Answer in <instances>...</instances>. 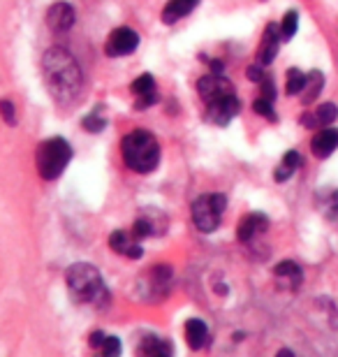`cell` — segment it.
Wrapping results in <instances>:
<instances>
[{"mask_svg":"<svg viewBox=\"0 0 338 357\" xmlns=\"http://www.w3.org/2000/svg\"><path fill=\"white\" fill-rule=\"evenodd\" d=\"M35 160H38L40 176L47 178V181H54V178H59L63 172H66L68 162L72 160V149L63 137L45 139L38 146Z\"/></svg>","mask_w":338,"mask_h":357,"instance_id":"obj_4","label":"cell"},{"mask_svg":"<svg viewBox=\"0 0 338 357\" xmlns=\"http://www.w3.org/2000/svg\"><path fill=\"white\" fill-rule=\"evenodd\" d=\"M306 86V75L301 73V70L292 68L290 73H287V96H297V93H301Z\"/></svg>","mask_w":338,"mask_h":357,"instance_id":"obj_24","label":"cell"},{"mask_svg":"<svg viewBox=\"0 0 338 357\" xmlns=\"http://www.w3.org/2000/svg\"><path fill=\"white\" fill-rule=\"evenodd\" d=\"M164 230H167V216L158 209H146L139 211L130 232L137 239H144V237H160V234H164Z\"/></svg>","mask_w":338,"mask_h":357,"instance_id":"obj_6","label":"cell"},{"mask_svg":"<svg viewBox=\"0 0 338 357\" xmlns=\"http://www.w3.org/2000/svg\"><path fill=\"white\" fill-rule=\"evenodd\" d=\"M144 281H146V299H151V302L153 299H162L169 292L171 285V267L158 265L153 269H148Z\"/></svg>","mask_w":338,"mask_h":357,"instance_id":"obj_9","label":"cell"},{"mask_svg":"<svg viewBox=\"0 0 338 357\" xmlns=\"http://www.w3.org/2000/svg\"><path fill=\"white\" fill-rule=\"evenodd\" d=\"M338 116V109L334 102H322L318 107V112H315V119H318V126H329L334 123Z\"/></svg>","mask_w":338,"mask_h":357,"instance_id":"obj_27","label":"cell"},{"mask_svg":"<svg viewBox=\"0 0 338 357\" xmlns=\"http://www.w3.org/2000/svg\"><path fill=\"white\" fill-rule=\"evenodd\" d=\"M246 75H248L250 82H257V84H262L264 79H267V77H264V68L262 66H250Z\"/></svg>","mask_w":338,"mask_h":357,"instance_id":"obj_31","label":"cell"},{"mask_svg":"<svg viewBox=\"0 0 338 357\" xmlns=\"http://www.w3.org/2000/svg\"><path fill=\"white\" fill-rule=\"evenodd\" d=\"M322 86H325V75L320 70H313L311 75H306V86L301 91V98H304V105H311L313 100H318Z\"/></svg>","mask_w":338,"mask_h":357,"instance_id":"obj_21","label":"cell"},{"mask_svg":"<svg viewBox=\"0 0 338 357\" xmlns=\"http://www.w3.org/2000/svg\"><path fill=\"white\" fill-rule=\"evenodd\" d=\"M253 109L260 114V116L269 119V121H276V112H273V102H269V100L264 98H257L253 102Z\"/></svg>","mask_w":338,"mask_h":357,"instance_id":"obj_28","label":"cell"},{"mask_svg":"<svg viewBox=\"0 0 338 357\" xmlns=\"http://www.w3.org/2000/svg\"><path fill=\"white\" fill-rule=\"evenodd\" d=\"M89 346L93 351V357H121V341L100 330L89 337Z\"/></svg>","mask_w":338,"mask_h":357,"instance_id":"obj_15","label":"cell"},{"mask_svg":"<svg viewBox=\"0 0 338 357\" xmlns=\"http://www.w3.org/2000/svg\"><path fill=\"white\" fill-rule=\"evenodd\" d=\"M137 47H139V35H137L132 28L123 26V28H116V31L107 38L105 52L107 56H112V59H118V56L132 54Z\"/></svg>","mask_w":338,"mask_h":357,"instance_id":"obj_7","label":"cell"},{"mask_svg":"<svg viewBox=\"0 0 338 357\" xmlns=\"http://www.w3.org/2000/svg\"><path fill=\"white\" fill-rule=\"evenodd\" d=\"M105 126H107V119L102 116V107L98 105L95 109L84 119V128L89 132H100V130H105Z\"/></svg>","mask_w":338,"mask_h":357,"instance_id":"obj_26","label":"cell"},{"mask_svg":"<svg viewBox=\"0 0 338 357\" xmlns=\"http://www.w3.org/2000/svg\"><path fill=\"white\" fill-rule=\"evenodd\" d=\"M185 341H188V346L192 351H202V348H206V344L211 341V334H208V325L204 320H199V318L185 320Z\"/></svg>","mask_w":338,"mask_h":357,"instance_id":"obj_17","label":"cell"},{"mask_svg":"<svg viewBox=\"0 0 338 357\" xmlns=\"http://www.w3.org/2000/svg\"><path fill=\"white\" fill-rule=\"evenodd\" d=\"M267 227H269V218L264 213H248V216H243L239 227H236V239L246 244V241L255 239L257 234L267 232Z\"/></svg>","mask_w":338,"mask_h":357,"instance_id":"obj_13","label":"cell"},{"mask_svg":"<svg viewBox=\"0 0 338 357\" xmlns=\"http://www.w3.org/2000/svg\"><path fill=\"white\" fill-rule=\"evenodd\" d=\"M299 165H301V155L297 151H287L283 155V162H280V165L276 167V172H273V178H276L278 183L287 181V178L299 169Z\"/></svg>","mask_w":338,"mask_h":357,"instance_id":"obj_20","label":"cell"},{"mask_svg":"<svg viewBox=\"0 0 338 357\" xmlns=\"http://www.w3.org/2000/svg\"><path fill=\"white\" fill-rule=\"evenodd\" d=\"M297 26H299V14L290 10L283 17V24H280V40H292L294 33H297Z\"/></svg>","mask_w":338,"mask_h":357,"instance_id":"obj_23","label":"cell"},{"mask_svg":"<svg viewBox=\"0 0 338 357\" xmlns=\"http://www.w3.org/2000/svg\"><path fill=\"white\" fill-rule=\"evenodd\" d=\"M227 206V197L222 192H208V195H199L192 202V220L199 232H213L218 230L222 211Z\"/></svg>","mask_w":338,"mask_h":357,"instance_id":"obj_5","label":"cell"},{"mask_svg":"<svg viewBox=\"0 0 338 357\" xmlns=\"http://www.w3.org/2000/svg\"><path fill=\"white\" fill-rule=\"evenodd\" d=\"M262 98L269 100V102H273V100H276V89H273L271 79H264L262 82Z\"/></svg>","mask_w":338,"mask_h":357,"instance_id":"obj_32","label":"cell"},{"mask_svg":"<svg viewBox=\"0 0 338 357\" xmlns=\"http://www.w3.org/2000/svg\"><path fill=\"white\" fill-rule=\"evenodd\" d=\"M273 274H276L278 278H290L294 288L301 283V267L297 265V262H292V260H285V262H280V265H276Z\"/></svg>","mask_w":338,"mask_h":357,"instance_id":"obj_22","label":"cell"},{"mask_svg":"<svg viewBox=\"0 0 338 357\" xmlns=\"http://www.w3.org/2000/svg\"><path fill=\"white\" fill-rule=\"evenodd\" d=\"M301 126H306V128H318V119H315V114H304V116H301Z\"/></svg>","mask_w":338,"mask_h":357,"instance_id":"obj_34","label":"cell"},{"mask_svg":"<svg viewBox=\"0 0 338 357\" xmlns=\"http://www.w3.org/2000/svg\"><path fill=\"white\" fill-rule=\"evenodd\" d=\"M42 73L49 86V93L59 100V102H72L79 98L84 86V75L79 68L77 59L68 49L52 47L42 56Z\"/></svg>","mask_w":338,"mask_h":357,"instance_id":"obj_1","label":"cell"},{"mask_svg":"<svg viewBox=\"0 0 338 357\" xmlns=\"http://www.w3.org/2000/svg\"><path fill=\"white\" fill-rule=\"evenodd\" d=\"M278 45H280V26L269 24L267 31L262 35L260 49H257V61H260V66H269V63L276 59Z\"/></svg>","mask_w":338,"mask_h":357,"instance_id":"obj_14","label":"cell"},{"mask_svg":"<svg viewBox=\"0 0 338 357\" xmlns=\"http://www.w3.org/2000/svg\"><path fill=\"white\" fill-rule=\"evenodd\" d=\"M276 357H294V353L290 351V348H280V351L276 353Z\"/></svg>","mask_w":338,"mask_h":357,"instance_id":"obj_35","label":"cell"},{"mask_svg":"<svg viewBox=\"0 0 338 357\" xmlns=\"http://www.w3.org/2000/svg\"><path fill=\"white\" fill-rule=\"evenodd\" d=\"M132 93L137 98H141V96H151V93H155V79L151 75H139L137 79L132 82Z\"/></svg>","mask_w":338,"mask_h":357,"instance_id":"obj_25","label":"cell"},{"mask_svg":"<svg viewBox=\"0 0 338 357\" xmlns=\"http://www.w3.org/2000/svg\"><path fill=\"white\" fill-rule=\"evenodd\" d=\"M121 153H123L125 165L137 174L153 172L160 162V144L148 130H132L130 135H125Z\"/></svg>","mask_w":338,"mask_h":357,"instance_id":"obj_3","label":"cell"},{"mask_svg":"<svg viewBox=\"0 0 338 357\" xmlns=\"http://www.w3.org/2000/svg\"><path fill=\"white\" fill-rule=\"evenodd\" d=\"M338 149V128H322L311 142V151L315 158H327Z\"/></svg>","mask_w":338,"mask_h":357,"instance_id":"obj_16","label":"cell"},{"mask_svg":"<svg viewBox=\"0 0 338 357\" xmlns=\"http://www.w3.org/2000/svg\"><path fill=\"white\" fill-rule=\"evenodd\" d=\"M325 213L329 220H338V190L332 192V197L327 199V206H325Z\"/></svg>","mask_w":338,"mask_h":357,"instance_id":"obj_30","label":"cell"},{"mask_svg":"<svg viewBox=\"0 0 338 357\" xmlns=\"http://www.w3.org/2000/svg\"><path fill=\"white\" fill-rule=\"evenodd\" d=\"M197 5H199V0H169L162 10V21L164 24H176L178 19L188 17Z\"/></svg>","mask_w":338,"mask_h":357,"instance_id":"obj_18","label":"cell"},{"mask_svg":"<svg viewBox=\"0 0 338 357\" xmlns=\"http://www.w3.org/2000/svg\"><path fill=\"white\" fill-rule=\"evenodd\" d=\"M241 112V102L236 96H227V98H220L215 102H208L206 107V121L213 126H227L236 114Z\"/></svg>","mask_w":338,"mask_h":357,"instance_id":"obj_8","label":"cell"},{"mask_svg":"<svg viewBox=\"0 0 338 357\" xmlns=\"http://www.w3.org/2000/svg\"><path fill=\"white\" fill-rule=\"evenodd\" d=\"M68 288L77 304H91L105 309L112 302V295L100 276V271L89 262H77L68 269Z\"/></svg>","mask_w":338,"mask_h":357,"instance_id":"obj_2","label":"cell"},{"mask_svg":"<svg viewBox=\"0 0 338 357\" xmlns=\"http://www.w3.org/2000/svg\"><path fill=\"white\" fill-rule=\"evenodd\" d=\"M197 91H199V96L206 100V105L215 102V100H220V98L234 96L232 84H229L222 75H206V77H202V79L197 82Z\"/></svg>","mask_w":338,"mask_h":357,"instance_id":"obj_10","label":"cell"},{"mask_svg":"<svg viewBox=\"0 0 338 357\" xmlns=\"http://www.w3.org/2000/svg\"><path fill=\"white\" fill-rule=\"evenodd\" d=\"M139 357H171V348L155 334H146L139 344Z\"/></svg>","mask_w":338,"mask_h":357,"instance_id":"obj_19","label":"cell"},{"mask_svg":"<svg viewBox=\"0 0 338 357\" xmlns=\"http://www.w3.org/2000/svg\"><path fill=\"white\" fill-rule=\"evenodd\" d=\"M0 114H3L7 126H17V114H14V105L10 100H3V102H0Z\"/></svg>","mask_w":338,"mask_h":357,"instance_id":"obj_29","label":"cell"},{"mask_svg":"<svg viewBox=\"0 0 338 357\" xmlns=\"http://www.w3.org/2000/svg\"><path fill=\"white\" fill-rule=\"evenodd\" d=\"M75 7L68 3H56L47 12V26L56 33H66L75 26Z\"/></svg>","mask_w":338,"mask_h":357,"instance_id":"obj_12","label":"cell"},{"mask_svg":"<svg viewBox=\"0 0 338 357\" xmlns=\"http://www.w3.org/2000/svg\"><path fill=\"white\" fill-rule=\"evenodd\" d=\"M109 246L116 251L118 255L123 258H130V260H139L144 248L139 244V239L135 237L132 232H125V230H116L109 234Z\"/></svg>","mask_w":338,"mask_h":357,"instance_id":"obj_11","label":"cell"},{"mask_svg":"<svg viewBox=\"0 0 338 357\" xmlns=\"http://www.w3.org/2000/svg\"><path fill=\"white\" fill-rule=\"evenodd\" d=\"M155 100H158L155 93H151V96H141V98H137V109H146V107L155 105Z\"/></svg>","mask_w":338,"mask_h":357,"instance_id":"obj_33","label":"cell"}]
</instances>
